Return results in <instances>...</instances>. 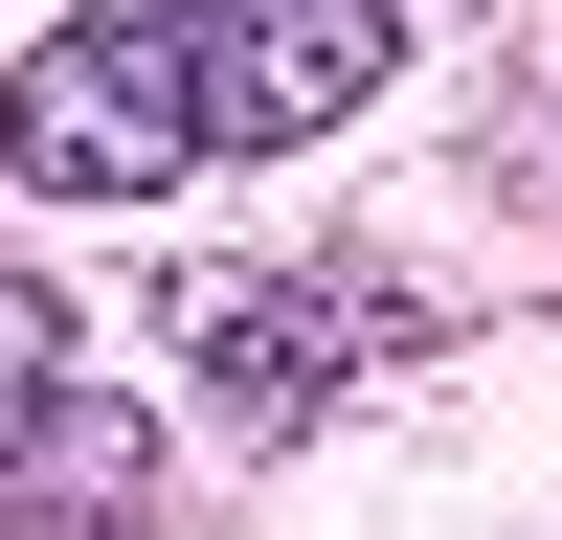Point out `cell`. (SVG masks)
<instances>
[{
	"label": "cell",
	"instance_id": "1",
	"mask_svg": "<svg viewBox=\"0 0 562 540\" xmlns=\"http://www.w3.org/2000/svg\"><path fill=\"white\" fill-rule=\"evenodd\" d=\"M0 180H23V203H180V180H203L180 0H68V23L0 68Z\"/></svg>",
	"mask_w": 562,
	"mask_h": 540
},
{
	"label": "cell",
	"instance_id": "3",
	"mask_svg": "<svg viewBox=\"0 0 562 540\" xmlns=\"http://www.w3.org/2000/svg\"><path fill=\"white\" fill-rule=\"evenodd\" d=\"M180 68H203V158H315L338 113H383L405 23L383 0H180Z\"/></svg>",
	"mask_w": 562,
	"mask_h": 540
},
{
	"label": "cell",
	"instance_id": "2",
	"mask_svg": "<svg viewBox=\"0 0 562 540\" xmlns=\"http://www.w3.org/2000/svg\"><path fill=\"white\" fill-rule=\"evenodd\" d=\"M180 360H203V405H225V428H315V405H338V383H383V360H405V293H383V270H293V248H203V270H180Z\"/></svg>",
	"mask_w": 562,
	"mask_h": 540
},
{
	"label": "cell",
	"instance_id": "4",
	"mask_svg": "<svg viewBox=\"0 0 562 540\" xmlns=\"http://www.w3.org/2000/svg\"><path fill=\"white\" fill-rule=\"evenodd\" d=\"M45 428H68V293H45V270H0V473H23Z\"/></svg>",
	"mask_w": 562,
	"mask_h": 540
}]
</instances>
